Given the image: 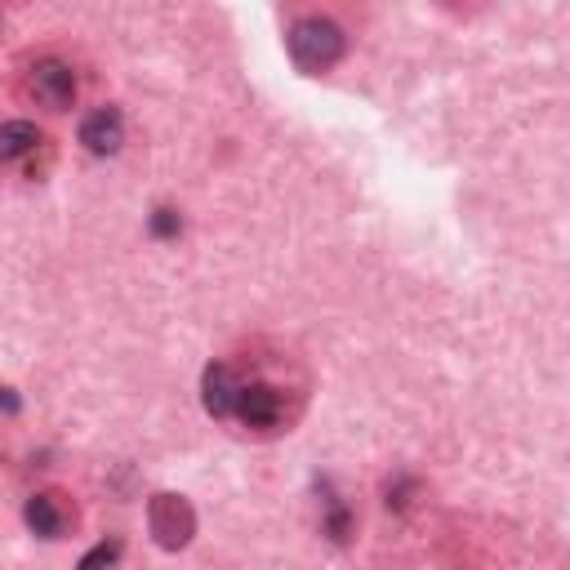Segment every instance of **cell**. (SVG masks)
<instances>
[{"instance_id":"cell-12","label":"cell","mask_w":570,"mask_h":570,"mask_svg":"<svg viewBox=\"0 0 570 570\" xmlns=\"http://www.w3.org/2000/svg\"><path fill=\"white\" fill-rule=\"evenodd\" d=\"M410 494H414V481H410V476L387 481V508H405V503H410Z\"/></svg>"},{"instance_id":"cell-1","label":"cell","mask_w":570,"mask_h":570,"mask_svg":"<svg viewBox=\"0 0 570 570\" xmlns=\"http://www.w3.org/2000/svg\"><path fill=\"white\" fill-rule=\"evenodd\" d=\"M285 49L294 58L298 71H325L343 58V27L312 13V18H298L289 31H285Z\"/></svg>"},{"instance_id":"cell-4","label":"cell","mask_w":570,"mask_h":570,"mask_svg":"<svg viewBox=\"0 0 570 570\" xmlns=\"http://www.w3.org/2000/svg\"><path fill=\"white\" fill-rule=\"evenodd\" d=\"M232 414L245 423V428H276L281 419H285V401H281V392L272 387V383H240L236 387V405H232Z\"/></svg>"},{"instance_id":"cell-3","label":"cell","mask_w":570,"mask_h":570,"mask_svg":"<svg viewBox=\"0 0 570 570\" xmlns=\"http://www.w3.org/2000/svg\"><path fill=\"white\" fill-rule=\"evenodd\" d=\"M27 94H31L40 107L62 111V107H71V98H76V71H71L62 58H40V62L27 71Z\"/></svg>"},{"instance_id":"cell-5","label":"cell","mask_w":570,"mask_h":570,"mask_svg":"<svg viewBox=\"0 0 570 570\" xmlns=\"http://www.w3.org/2000/svg\"><path fill=\"white\" fill-rule=\"evenodd\" d=\"M120 142H125V116L116 107H94L80 120V147L89 156H116Z\"/></svg>"},{"instance_id":"cell-10","label":"cell","mask_w":570,"mask_h":570,"mask_svg":"<svg viewBox=\"0 0 570 570\" xmlns=\"http://www.w3.org/2000/svg\"><path fill=\"white\" fill-rule=\"evenodd\" d=\"M120 561V539H102V543H94L80 561H76V570H111Z\"/></svg>"},{"instance_id":"cell-7","label":"cell","mask_w":570,"mask_h":570,"mask_svg":"<svg viewBox=\"0 0 570 570\" xmlns=\"http://www.w3.org/2000/svg\"><path fill=\"white\" fill-rule=\"evenodd\" d=\"M22 521L40 539H58L67 530V508L58 503V494H31L27 508H22Z\"/></svg>"},{"instance_id":"cell-6","label":"cell","mask_w":570,"mask_h":570,"mask_svg":"<svg viewBox=\"0 0 570 570\" xmlns=\"http://www.w3.org/2000/svg\"><path fill=\"white\" fill-rule=\"evenodd\" d=\"M236 387H240V383H236L232 365L209 361V365H205V374H200V401H205V414H214V419H232Z\"/></svg>"},{"instance_id":"cell-9","label":"cell","mask_w":570,"mask_h":570,"mask_svg":"<svg viewBox=\"0 0 570 570\" xmlns=\"http://www.w3.org/2000/svg\"><path fill=\"white\" fill-rule=\"evenodd\" d=\"M40 142V129L31 120H4L0 125V165H13L22 156H31Z\"/></svg>"},{"instance_id":"cell-11","label":"cell","mask_w":570,"mask_h":570,"mask_svg":"<svg viewBox=\"0 0 570 570\" xmlns=\"http://www.w3.org/2000/svg\"><path fill=\"white\" fill-rule=\"evenodd\" d=\"M147 227H151V236H156V240H174V236L183 232V214H178V209H169V205H160V209H151Z\"/></svg>"},{"instance_id":"cell-13","label":"cell","mask_w":570,"mask_h":570,"mask_svg":"<svg viewBox=\"0 0 570 570\" xmlns=\"http://www.w3.org/2000/svg\"><path fill=\"white\" fill-rule=\"evenodd\" d=\"M0 410H4V414H13V410H18V396H13L9 387H0Z\"/></svg>"},{"instance_id":"cell-2","label":"cell","mask_w":570,"mask_h":570,"mask_svg":"<svg viewBox=\"0 0 570 570\" xmlns=\"http://www.w3.org/2000/svg\"><path fill=\"white\" fill-rule=\"evenodd\" d=\"M147 530L165 552H178L196 534V512L183 494H151L147 499Z\"/></svg>"},{"instance_id":"cell-8","label":"cell","mask_w":570,"mask_h":570,"mask_svg":"<svg viewBox=\"0 0 570 570\" xmlns=\"http://www.w3.org/2000/svg\"><path fill=\"white\" fill-rule=\"evenodd\" d=\"M352 525H356L352 508L334 494V485H330V481H321V534H330L334 543H343V539L352 534Z\"/></svg>"}]
</instances>
